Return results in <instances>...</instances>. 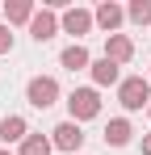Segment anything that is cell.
Segmentation results:
<instances>
[{"label": "cell", "mask_w": 151, "mask_h": 155, "mask_svg": "<svg viewBox=\"0 0 151 155\" xmlns=\"http://www.w3.org/2000/svg\"><path fill=\"white\" fill-rule=\"evenodd\" d=\"M8 51H13V29L0 25V54H8Z\"/></svg>", "instance_id": "2e32d148"}, {"label": "cell", "mask_w": 151, "mask_h": 155, "mask_svg": "<svg viewBox=\"0 0 151 155\" xmlns=\"http://www.w3.org/2000/svg\"><path fill=\"white\" fill-rule=\"evenodd\" d=\"M126 21L151 25V0H130V4H126Z\"/></svg>", "instance_id": "9a60e30c"}, {"label": "cell", "mask_w": 151, "mask_h": 155, "mask_svg": "<svg viewBox=\"0 0 151 155\" xmlns=\"http://www.w3.org/2000/svg\"><path fill=\"white\" fill-rule=\"evenodd\" d=\"M147 80H151V71H147Z\"/></svg>", "instance_id": "ffe728a7"}, {"label": "cell", "mask_w": 151, "mask_h": 155, "mask_svg": "<svg viewBox=\"0 0 151 155\" xmlns=\"http://www.w3.org/2000/svg\"><path fill=\"white\" fill-rule=\"evenodd\" d=\"M59 80L55 76H34L29 84H25V101L34 105V109H50V105H59Z\"/></svg>", "instance_id": "3957f363"}, {"label": "cell", "mask_w": 151, "mask_h": 155, "mask_svg": "<svg viewBox=\"0 0 151 155\" xmlns=\"http://www.w3.org/2000/svg\"><path fill=\"white\" fill-rule=\"evenodd\" d=\"M118 105H122L126 113L147 109V105H151V80L147 76H126L122 84H118Z\"/></svg>", "instance_id": "6da1fadb"}, {"label": "cell", "mask_w": 151, "mask_h": 155, "mask_svg": "<svg viewBox=\"0 0 151 155\" xmlns=\"http://www.w3.org/2000/svg\"><path fill=\"white\" fill-rule=\"evenodd\" d=\"M67 113H72V122H92L101 117V92L97 88H72L67 92Z\"/></svg>", "instance_id": "7a4b0ae2"}, {"label": "cell", "mask_w": 151, "mask_h": 155, "mask_svg": "<svg viewBox=\"0 0 151 155\" xmlns=\"http://www.w3.org/2000/svg\"><path fill=\"white\" fill-rule=\"evenodd\" d=\"M59 63L67 67V71H88V46L84 42H72V46H63V54H59Z\"/></svg>", "instance_id": "7c38bea8"}, {"label": "cell", "mask_w": 151, "mask_h": 155, "mask_svg": "<svg viewBox=\"0 0 151 155\" xmlns=\"http://www.w3.org/2000/svg\"><path fill=\"white\" fill-rule=\"evenodd\" d=\"M25 134H29V122H25L21 113H4L0 117V143L8 147V143H25Z\"/></svg>", "instance_id": "30bf717a"}, {"label": "cell", "mask_w": 151, "mask_h": 155, "mask_svg": "<svg viewBox=\"0 0 151 155\" xmlns=\"http://www.w3.org/2000/svg\"><path fill=\"white\" fill-rule=\"evenodd\" d=\"M88 76H92V88H113V84H122V67L101 54V59L88 63Z\"/></svg>", "instance_id": "52a82bcc"}, {"label": "cell", "mask_w": 151, "mask_h": 155, "mask_svg": "<svg viewBox=\"0 0 151 155\" xmlns=\"http://www.w3.org/2000/svg\"><path fill=\"white\" fill-rule=\"evenodd\" d=\"M147 117H151V105H147Z\"/></svg>", "instance_id": "d6986e66"}, {"label": "cell", "mask_w": 151, "mask_h": 155, "mask_svg": "<svg viewBox=\"0 0 151 155\" xmlns=\"http://www.w3.org/2000/svg\"><path fill=\"white\" fill-rule=\"evenodd\" d=\"M143 155H151V130L143 134Z\"/></svg>", "instance_id": "e0dca14e"}, {"label": "cell", "mask_w": 151, "mask_h": 155, "mask_svg": "<svg viewBox=\"0 0 151 155\" xmlns=\"http://www.w3.org/2000/svg\"><path fill=\"white\" fill-rule=\"evenodd\" d=\"M0 155H13V151H8V147H0Z\"/></svg>", "instance_id": "ac0fdd59"}, {"label": "cell", "mask_w": 151, "mask_h": 155, "mask_svg": "<svg viewBox=\"0 0 151 155\" xmlns=\"http://www.w3.org/2000/svg\"><path fill=\"white\" fill-rule=\"evenodd\" d=\"M50 151H55V147H50V138H46V134H34V130H29L17 155H50Z\"/></svg>", "instance_id": "5bb4252c"}, {"label": "cell", "mask_w": 151, "mask_h": 155, "mask_svg": "<svg viewBox=\"0 0 151 155\" xmlns=\"http://www.w3.org/2000/svg\"><path fill=\"white\" fill-rule=\"evenodd\" d=\"M34 13H38V4L34 0H4V25H29L34 21Z\"/></svg>", "instance_id": "9c48e42d"}, {"label": "cell", "mask_w": 151, "mask_h": 155, "mask_svg": "<svg viewBox=\"0 0 151 155\" xmlns=\"http://www.w3.org/2000/svg\"><path fill=\"white\" fill-rule=\"evenodd\" d=\"M105 59L118 63V67L130 63V59H134V42H130L126 34H109V38H105Z\"/></svg>", "instance_id": "8fae6325"}, {"label": "cell", "mask_w": 151, "mask_h": 155, "mask_svg": "<svg viewBox=\"0 0 151 155\" xmlns=\"http://www.w3.org/2000/svg\"><path fill=\"white\" fill-rule=\"evenodd\" d=\"M130 138H134V126H130L126 117H109V126H105V143H109V147H130Z\"/></svg>", "instance_id": "4fadbf2b"}, {"label": "cell", "mask_w": 151, "mask_h": 155, "mask_svg": "<svg viewBox=\"0 0 151 155\" xmlns=\"http://www.w3.org/2000/svg\"><path fill=\"white\" fill-rule=\"evenodd\" d=\"M55 34H59V13L55 8H38L34 21H29V38L34 42H50Z\"/></svg>", "instance_id": "ba28073f"}, {"label": "cell", "mask_w": 151, "mask_h": 155, "mask_svg": "<svg viewBox=\"0 0 151 155\" xmlns=\"http://www.w3.org/2000/svg\"><path fill=\"white\" fill-rule=\"evenodd\" d=\"M59 34H72L76 42H80L84 34H92V8H80V4L63 8V17H59Z\"/></svg>", "instance_id": "5b68a950"}, {"label": "cell", "mask_w": 151, "mask_h": 155, "mask_svg": "<svg viewBox=\"0 0 151 155\" xmlns=\"http://www.w3.org/2000/svg\"><path fill=\"white\" fill-rule=\"evenodd\" d=\"M50 147H55V151L76 155L80 147H84V126H80V122H72V117H67V122H59V126L50 130Z\"/></svg>", "instance_id": "277c9868"}, {"label": "cell", "mask_w": 151, "mask_h": 155, "mask_svg": "<svg viewBox=\"0 0 151 155\" xmlns=\"http://www.w3.org/2000/svg\"><path fill=\"white\" fill-rule=\"evenodd\" d=\"M122 21H126V8H122V4H113V0H101L97 8H92V25L105 29V38H109V34H118Z\"/></svg>", "instance_id": "8992f818"}]
</instances>
